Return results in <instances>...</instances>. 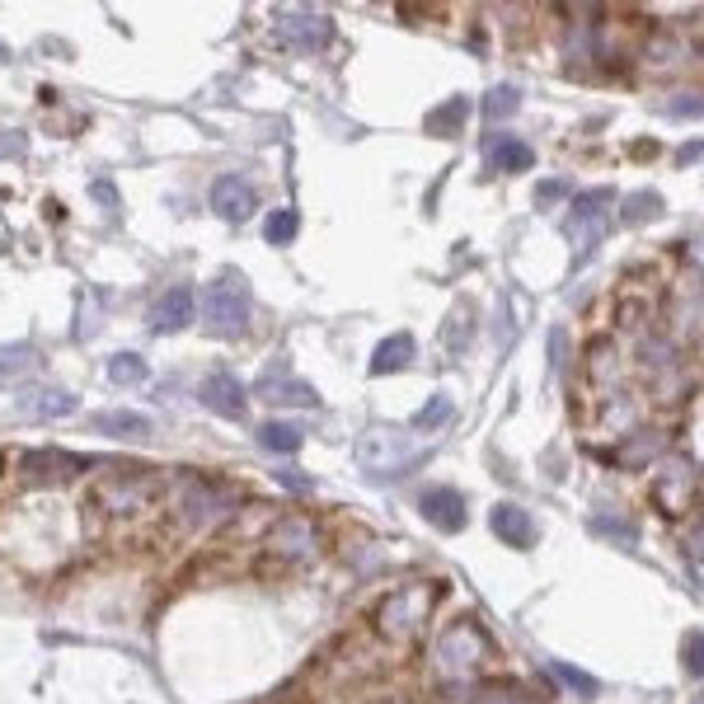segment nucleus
Segmentation results:
<instances>
[{"label":"nucleus","instance_id":"nucleus-1","mask_svg":"<svg viewBox=\"0 0 704 704\" xmlns=\"http://www.w3.org/2000/svg\"><path fill=\"white\" fill-rule=\"evenodd\" d=\"M198 306H202V324H207L212 334H221V338L245 334V324H249V306H254V296H249L245 273H235V268H226V273H216L212 282L202 287Z\"/></svg>","mask_w":704,"mask_h":704},{"label":"nucleus","instance_id":"nucleus-2","mask_svg":"<svg viewBox=\"0 0 704 704\" xmlns=\"http://www.w3.org/2000/svg\"><path fill=\"white\" fill-rule=\"evenodd\" d=\"M428 456H432L428 446H418L409 432H399V428H371L367 437L357 442V460H362L376 479L409 475V470H418Z\"/></svg>","mask_w":704,"mask_h":704},{"label":"nucleus","instance_id":"nucleus-3","mask_svg":"<svg viewBox=\"0 0 704 704\" xmlns=\"http://www.w3.org/2000/svg\"><path fill=\"white\" fill-rule=\"evenodd\" d=\"M489 658H493V639L475 625V620L451 625L442 634V643H437V662H442V672H451V676H470Z\"/></svg>","mask_w":704,"mask_h":704},{"label":"nucleus","instance_id":"nucleus-4","mask_svg":"<svg viewBox=\"0 0 704 704\" xmlns=\"http://www.w3.org/2000/svg\"><path fill=\"white\" fill-rule=\"evenodd\" d=\"M573 216H568V235L578 245V259H587L592 249L601 245V230L611 221V207H615V188H587V193H573Z\"/></svg>","mask_w":704,"mask_h":704},{"label":"nucleus","instance_id":"nucleus-5","mask_svg":"<svg viewBox=\"0 0 704 704\" xmlns=\"http://www.w3.org/2000/svg\"><path fill=\"white\" fill-rule=\"evenodd\" d=\"M432 601H437V587H423V582H414V587H399V592H390L381 606V634L385 639H409V634H418V625H423V615L432 611Z\"/></svg>","mask_w":704,"mask_h":704},{"label":"nucleus","instance_id":"nucleus-6","mask_svg":"<svg viewBox=\"0 0 704 704\" xmlns=\"http://www.w3.org/2000/svg\"><path fill=\"white\" fill-rule=\"evenodd\" d=\"M179 517L188 521V526H212L221 512H230V493L221 489V484H212V479H198L188 475L184 484H179Z\"/></svg>","mask_w":704,"mask_h":704},{"label":"nucleus","instance_id":"nucleus-7","mask_svg":"<svg viewBox=\"0 0 704 704\" xmlns=\"http://www.w3.org/2000/svg\"><path fill=\"white\" fill-rule=\"evenodd\" d=\"M273 29H277V38H282V43L301 47V52H315V47L329 43L334 19L324 15V10H277Z\"/></svg>","mask_w":704,"mask_h":704},{"label":"nucleus","instance_id":"nucleus-8","mask_svg":"<svg viewBox=\"0 0 704 704\" xmlns=\"http://www.w3.org/2000/svg\"><path fill=\"white\" fill-rule=\"evenodd\" d=\"M653 503H658L667 517H681L686 503H695V470L681 465V460H672L658 475V484H653Z\"/></svg>","mask_w":704,"mask_h":704},{"label":"nucleus","instance_id":"nucleus-9","mask_svg":"<svg viewBox=\"0 0 704 704\" xmlns=\"http://www.w3.org/2000/svg\"><path fill=\"white\" fill-rule=\"evenodd\" d=\"M212 207L221 221H249L254 216V207H259V198H254V188H249V179H240V174H226V179H216L212 184Z\"/></svg>","mask_w":704,"mask_h":704},{"label":"nucleus","instance_id":"nucleus-10","mask_svg":"<svg viewBox=\"0 0 704 704\" xmlns=\"http://www.w3.org/2000/svg\"><path fill=\"white\" fill-rule=\"evenodd\" d=\"M85 465H90V460L66 456V451H29V456L19 460V470H24L29 484H62V479H71L76 470H85Z\"/></svg>","mask_w":704,"mask_h":704},{"label":"nucleus","instance_id":"nucleus-11","mask_svg":"<svg viewBox=\"0 0 704 704\" xmlns=\"http://www.w3.org/2000/svg\"><path fill=\"white\" fill-rule=\"evenodd\" d=\"M489 526L493 536L503 540V545H512V550H531L536 545V521H531V512L517 503H498L489 512Z\"/></svg>","mask_w":704,"mask_h":704},{"label":"nucleus","instance_id":"nucleus-12","mask_svg":"<svg viewBox=\"0 0 704 704\" xmlns=\"http://www.w3.org/2000/svg\"><path fill=\"white\" fill-rule=\"evenodd\" d=\"M315 545H320V531L310 526V517H282L268 536V550L287 554V559H310Z\"/></svg>","mask_w":704,"mask_h":704},{"label":"nucleus","instance_id":"nucleus-13","mask_svg":"<svg viewBox=\"0 0 704 704\" xmlns=\"http://www.w3.org/2000/svg\"><path fill=\"white\" fill-rule=\"evenodd\" d=\"M193 306H198V296H193L188 282L169 287L165 296L155 301V310H151V329H155V334H179V329L193 320Z\"/></svg>","mask_w":704,"mask_h":704},{"label":"nucleus","instance_id":"nucleus-14","mask_svg":"<svg viewBox=\"0 0 704 704\" xmlns=\"http://www.w3.org/2000/svg\"><path fill=\"white\" fill-rule=\"evenodd\" d=\"M198 399L221 418H245V385L235 381L230 371H216L198 385Z\"/></svg>","mask_w":704,"mask_h":704},{"label":"nucleus","instance_id":"nucleus-15","mask_svg":"<svg viewBox=\"0 0 704 704\" xmlns=\"http://www.w3.org/2000/svg\"><path fill=\"white\" fill-rule=\"evenodd\" d=\"M418 507H423V517H428L437 531H460V526H465V498H460L456 489H428L418 498Z\"/></svg>","mask_w":704,"mask_h":704},{"label":"nucleus","instance_id":"nucleus-16","mask_svg":"<svg viewBox=\"0 0 704 704\" xmlns=\"http://www.w3.org/2000/svg\"><path fill=\"white\" fill-rule=\"evenodd\" d=\"M259 395L268 399V404H301V409H315V404H320V395H315V385H306V381H291L287 371H277V376H263Z\"/></svg>","mask_w":704,"mask_h":704},{"label":"nucleus","instance_id":"nucleus-17","mask_svg":"<svg viewBox=\"0 0 704 704\" xmlns=\"http://www.w3.org/2000/svg\"><path fill=\"white\" fill-rule=\"evenodd\" d=\"M80 399L66 395V390H29V395H19V414L29 418H66L76 414Z\"/></svg>","mask_w":704,"mask_h":704},{"label":"nucleus","instance_id":"nucleus-18","mask_svg":"<svg viewBox=\"0 0 704 704\" xmlns=\"http://www.w3.org/2000/svg\"><path fill=\"white\" fill-rule=\"evenodd\" d=\"M94 432H104V437H151L155 423L146 414H132V409H108V414H94L90 418Z\"/></svg>","mask_w":704,"mask_h":704},{"label":"nucleus","instance_id":"nucleus-19","mask_svg":"<svg viewBox=\"0 0 704 704\" xmlns=\"http://www.w3.org/2000/svg\"><path fill=\"white\" fill-rule=\"evenodd\" d=\"M489 155H493V165L507 169V174H521V169L536 165V151H531L521 137H507V132H503V137H493Z\"/></svg>","mask_w":704,"mask_h":704},{"label":"nucleus","instance_id":"nucleus-20","mask_svg":"<svg viewBox=\"0 0 704 704\" xmlns=\"http://www.w3.org/2000/svg\"><path fill=\"white\" fill-rule=\"evenodd\" d=\"M465 113H470V99L456 94V99H446L442 108H432L428 118H423V127H428L432 137H456L460 123H465Z\"/></svg>","mask_w":704,"mask_h":704},{"label":"nucleus","instance_id":"nucleus-21","mask_svg":"<svg viewBox=\"0 0 704 704\" xmlns=\"http://www.w3.org/2000/svg\"><path fill=\"white\" fill-rule=\"evenodd\" d=\"M409 362H414V338L395 334V338H385L381 348H376V357H371V371H376V376H385V371H404Z\"/></svg>","mask_w":704,"mask_h":704},{"label":"nucleus","instance_id":"nucleus-22","mask_svg":"<svg viewBox=\"0 0 704 704\" xmlns=\"http://www.w3.org/2000/svg\"><path fill=\"white\" fill-rule=\"evenodd\" d=\"M301 442H306V432H301V423H263L259 428V446L263 451H277V456H291V451H301Z\"/></svg>","mask_w":704,"mask_h":704},{"label":"nucleus","instance_id":"nucleus-23","mask_svg":"<svg viewBox=\"0 0 704 704\" xmlns=\"http://www.w3.org/2000/svg\"><path fill=\"white\" fill-rule=\"evenodd\" d=\"M296 230H301V212H296V207H277V212L263 221L268 245H291V240H296Z\"/></svg>","mask_w":704,"mask_h":704},{"label":"nucleus","instance_id":"nucleus-24","mask_svg":"<svg viewBox=\"0 0 704 704\" xmlns=\"http://www.w3.org/2000/svg\"><path fill=\"white\" fill-rule=\"evenodd\" d=\"M456 414V404H451V395H432L428 404H423V409H418L414 414V428L418 432H437L446 423V418Z\"/></svg>","mask_w":704,"mask_h":704},{"label":"nucleus","instance_id":"nucleus-25","mask_svg":"<svg viewBox=\"0 0 704 704\" xmlns=\"http://www.w3.org/2000/svg\"><path fill=\"white\" fill-rule=\"evenodd\" d=\"M658 446H662V437H648V432H634L620 451H615V460L620 465H643V460H653L658 456Z\"/></svg>","mask_w":704,"mask_h":704},{"label":"nucleus","instance_id":"nucleus-26","mask_svg":"<svg viewBox=\"0 0 704 704\" xmlns=\"http://www.w3.org/2000/svg\"><path fill=\"white\" fill-rule=\"evenodd\" d=\"M33 367V348L29 343H10V348H0V381H15L24 371Z\"/></svg>","mask_w":704,"mask_h":704},{"label":"nucleus","instance_id":"nucleus-27","mask_svg":"<svg viewBox=\"0 0 704 704\" xmlns=\"http://www.w3.org/2000/svg\"><path fill=\"white\" fill-rule=\"evenodd\" d=\"M658 212H662V198H658V193H634V198L625 202L620 221H625V226H639V221H653Z\"/></svg>","mask_w":704,"mask_h":704},{"label":"nucleus","instance_id":"nucleus-28","mask_svg":"<svg viewBox=\"0 0 704 704\" xmlns=\"http://www.w3.org/2000/svg\"><path fill=\"white\" fill-rule=\"evenodd\" d=\"M108 376L118 385H137V381H146V362H141L137 352H118V357L108 362Z\"/></svg>","mask_w":704,"mask_h":704},{"label":"nucleus","instance_id":"nucleus-29","mask_svg":"<svg viewBox=\"0 0 704 704\" xmlns=\"http://www.w3.org/2000/svg\"><path fill=\"white\" fill-rule=\"evenodd\" d=\"M470 334H475V324H470V306H460L456 315H451V324H446V348L465 352V348H470Z\"/></svg>","mask_w":704,"mask_h":704},{"label":"nucleus","instance_id":"nucleus-30","mask_svg":"<svg viewBox=\"0 0 704 704\" xmlns=\"http://www.w3.org/2000/svg\"><path fill=\"white\" fill-rule=\"evenodd\" d=\"M550 672L559 676L564 686H573V690H578L582 700H592V695H597V690H601L597 681H592V676H587V672H578V667H568V662H550Z\"/></svg>","mask_w":704,"mask_h":704},{"label":"nucleus","instance_id":"nucleus-31","mask_svg":"<svg viewBox=\"0 0 704 704\" xmlns=\"http://www.w3.org/2000/svg\"><path fill=\"white\" fill-rule=\"evenodd\" d=\"M517 104H521V94L512 90V85H498V90H489V99H484V113L498 123V118H507V113H517Z\"/></svg>","mask_w":704,"mask_h":704},{"label":"nucleus","instance_id":"nucleus-32","mask_svg":"<svg viewBox=\"0 0 704 704\" xmlns=\"http://www.w3.org/2000/svg\"><path fill=\"white\" fill-rule=\"evenodd\" d=\"M470 704H531V695H521L517 686H484Z\"/></svg>","mask_w":704,"mask_h":704},{"label":"nucleus","instance_id":"nucleus-33","mask_svg":"<svg viewBox=\"0 0 704 704\" xmlns=\"http://www.w3.org/2000/svg\"><path fill=\"white\" fill-rule=\"evenodd\" d=\"M592 531H601V536H615L620 545H634V540H639V531H634L629 521H620V517H597V521H592Z\"/></svg>","mask_w":704,"mask_h":704},{"label":"nucleus","instance_id":"nucleus-34","mask_svg":"<svg viewBox=\"0 0 704 704\" xmlns=\"http://www.w3.org/2000/svg\"><path fill=\"white\" fill-rule=\"evenodd\" d=\"M29 151V137H24V132H5V127H0V155H24Z\"/></svg>","mask_w":704,"mask_h":704},{"label":"nucleus","instance_id":"nucleus-35","mask_svg":"<svg viewBox=\"0 0 704 704\" xmlns=\"http://www.w3.org/2000/svg\"><path fill=\"white\" fill-rule=\"evenodd\" d=\"M700 629H690V639H686V667H690V676L700 681Z\"/></svg>","mask_w":704,"mask_h":704},{"label":"nucleus","instance_id":"nucleus-36","mask_svg":"<svg viewBox=\"0 0 704 704\" xmlns=\"http://www.w3.org/2000/svg\"><path fill=\"white\" fill-rule=\"evenodd\" d=\"M277 484H287V489H296V493L315 489V479H310V475H291V470H277Z\"/></svg>","mask_w":704,"mask_h":704},{"label":"nucleus","instance_id":"nucleus-37","mask_svg":"<svg viewBox=\"0 0 704 704\" xmlns=\"http://www.w3.org/2000/svg\"><path fill=\"white\" fill-rule=\"evenodd\" d=\"M94 198L104 202L108 212H118V193H113V184H94Z\"/></svg>","mask_w":704,"mask_h":704},{"label":"nucleus","instance_id":"nucleus-38","mask_svg":"<svg viewBox=\"0 0 704 704\" xmlns=\"http://www.w3.org/2000/svg\"><path fill=\"white\" fill-rule=\"evenodd\" d=\"M536 193H540V202H550V198H564L568 188H564V184H540Z\"/></svg>","mask_w":704,"mask_h":704},{"label":"nucleus","instance_id":"nucleus-39","mask_svg":"<svg viewBox=\"0 0 704 704\" xmlns=\"http://www.w3.org/2000/svg\"><path fill=\"white\" fill-rule=\"evenodd\" d=\"M0 62H10V47H5V43H0Z\"/></svg>","mask_w":704,"mask_h":704}]
</instances>
